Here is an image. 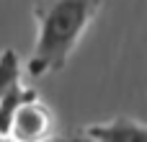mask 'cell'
<instances>
[{
	"instance_id": "cell-1",
	"label": "cell",
	"mask_w": 147,
	"mask_h": 142,
	"mask_svg": "<svg viewBox=\"0 0 147 142\" xmlns=\"http://www.w3.org/2000/svg\"><path fill=\"white\" fill-rule=\"evenodd\" d=\"M98 8L101 0H39L34 5L36 41L26 62L28 75L44 78L62 70Z\"/></svg>"
},
{
	"instance_id": "cell-3",
	"label": "cell",
	"mask_w": 147,
	"mask_h": 142,
	"mask_svg": "<svg viewBox=\"0 0 147 142\" xmlns=\"http://www.w3.org/2000/svg\"><path fill=\"white\" fill-rule=\"evenodd\" d=\"M88 140L96 142H145L147 140V127L137 119H127V116H116L111 122H101V124H90L83 132Z\"/></svg>"
},
{
	"instance_id": "cell-4",
	"label": "cell",
	"mask_w": 147,
	"mask_h": 142,
	"mask_svg": "<svg viewBox=\"0 0 147 142\" xmlns=\"http://www.w3.org/2000/svg\"><path fill=\"white\" fill-rule=\"evenodd\" d=\"M36 91L34 88H26L21 80L16 85H10L3 96H0V140H8V129H10V122H13V114L18 111V106L26 101V98H34Z\"/></svg>"
},
{
	"instance_id": "cell-5",
	"label": "cell",
	"mask_w": 147,
	"mask_h": 142,
	"mask_svg": "<svg viewBox=\"0 0 147 142\" xmlns=\"http://www.w3.org/2000/svg\"><path fill=\"white\" fill-rule=\"evenodd\" d=\"M21 57H18V52L16 49H3L0 52V96L10 88V85H16L18 80H21Z\"/></svg>"
},
{
	"instance_id": "cell-2",
	"label": "cell",
	"mask_w": 147,
	"mask_h": 142,
	"mask_svg": "<svg viewBox=\"0 0 147 142\" xmlns=\"http://www.w3.org/2000/svg\"><path fill=\"white\" fill-rule=\"evenodd\" d=\"M54 129V116L52 111L39 101V96L34 98H26L18 111L13 114V122H10V129H8V140H47Z\"/></svg>"
}]
</instances>
